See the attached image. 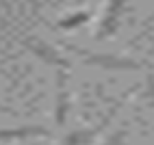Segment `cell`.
<instances>
[{
  "label": "cell",
  "instance_id": "1",
  "mask_svg": "<svg viewBox=\"0 0 154 145\" xmlns=\"http://www.w3.org/2000/svg\"><path fill=\"white\" fill-rule=\"evenodd\" d=\"M72 52H76L78 56H83L87 65H96V67H104V69H141V63H137L135 59L128 56H117V54H98V52H89L83 48H69Z\"/></svg>",
  "mask_w": 154,
  "mask_h": 145
},
{
  "label": "cell",
  "instance_id": "2",
  "mask_svg": "<svg viewBox=\"0 0 154 145\" xmlns=\"http://www.w3.org/2000/svg\"><path fill=\"white\" fill-rule=\"evenodd\" d=\"M122 104H124V100L122 102H117L115 106H113L111 110H109V115L102 119L98 126H94V128H83V130H74V132H69L67 137L63 139V143L61 145H94V141L100 137L102 132H104V128L109 126V123L113 121V117L117 115V110L122 108Z\"/></svg>",
  "mask_w": 154,
  "mask_h": 145
},
{
  "label": "cell",
  "instance_id": "3",
  "mask_svg": "<svg viewBox=\"0 0 154 145\" xmlns=\"http://www.w3.org/2000/svg\"><path fill=\"white\" fill-rule=\"evenodd\" d=\"M24 46H26L37 59H42L44 63L52 65V67H57V69H67V67H69V61L61 54L57 48H52L50 44H46V41H42V39H26Z\"/></svg>",
  "mask_w": 154,
  "mask_h": 145
},
{
  "label": "cell",
  "instance_id": "4",
  "mask_svg": "<svg viewBox=\"0 0 154 145\" xmlns=\"http://www.w3.org/2000/svg\"><path fill=\"white\" fill-rule=\"evenodd\" d=\"M72 108V98H69V89H67V74L65 69H57V102H54V117L57 123L63 126L67 121Z\"/></svg>",
  "mask_w": 154,
  "mask_h": 145
},
{
  "label": "cell",
  "instance_id": "5",
  "mask_svg": "<svg viewBox=\"0 0 154 145\" xmlns=\"http://www.w3.org/2000/svg\"><path fill=\"white\" fill-rule=\"evenodd\" d=\"M126 2H128V0H109L106 13H104V17H102V22H100L98 37H111V35L117 30V26H119V15H122V11H124Z\"/></svg>",
  "mask_w": 154,
  "mask_h": 145
},
{
  "label": "cell",
  "instance_id": "6",
  "mask_svg": "<svg viewBox=\"0 0 154 145\" xmlns=\"http://www.w3.org/2000/svg\"><path fill=\"white\" fill-rule=\"evenodd\" d=\"M48 128L44 126H20V128H0V143L9 141H24V139H35V137H50Z\"/></svg>",
  "mask_w": 154,
  "mask_h": 145
},
{
  "label": "cell",
  "instance_id": "7",
  "mask_svg": "<svg viewBox=\"0 0 154 145\" xmlns=\"http://www.w3.org/2000/svg\"><path fill=\"white\" fill-rule=\"evenodd\" d=\"M87 20H89V13H87V11H78V13H74V15L61 20V22H59V28L69 30V28H76V26H80V24H85Z\"/></svg>",
  "mask_w": 154,
  "mask_h": 145
},
{
  "label": "cell",
  "instance_id": "8",
  "mask_svg": "<svg viewBox=\"0 0 154 145\" xmlns=\"http://www.w3.org/2000/svg\"><path fill=\"white\" fill-rule=\"evenodd\" d=\"M104 145H126V132H124V130L113 132L111 137L104 141Z\"/></svg>",
  "mask_w": 154,
  "mask_h": 145
},
{
  "label": "cell",
  "instance_id": "9",
  "mask_svg": "<svg viewBox=\"0 0 154 145\" xmlns=\"http://www.w3.org/2000/svg\"><path fill=\"white\" fill-rule=\"evenodd\" d=\"M146 100H148V104L154 108V76L152 74L146 80Z\"/></svg>",
  "mask_w": 154,
  "mask_h": 145
},
{
  "label": "cell",
  "instance_id": "10",
  "mask_svg": "<svg viewBox=\"0 0 154 145\" xmlns=\"http://www.w3.org/2000/svg\"><path fill=\"white\" fill-rule=\"evenodd\" d=\"M0 110L7 113V115H13V108H9V106H5V104H0Z\"/></svg>",
  "mask_w": 154,
  "mask_h": 145
}]
</instances>
